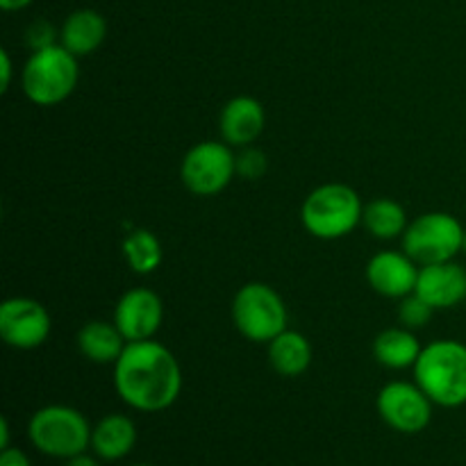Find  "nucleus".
<instances>
[{
    "label": "nucleus",
    "mask_w": 466,
    "mask_h": 466,
    "mask_svg": "<svg viewBox=\"0 0 466 466\" xmlns=\"http://www.w3.org/2000/svg\"><path fill=\"white\" fill-rule=\"evenodd\" d=\"M91 431L85 414L68 405H46L27 421V440L39 453L71 460L91 449Z\"/></svg>",
    "instance_id": "nucleus-5"
},
{
    "label": "nucleus",
    "mask_w": 466,
    "mask_h": 466,
    "mask_svg": "<svg viewBox=\"0 0 466 466\" xmlns=\"http://www.w3.org/2000/svg\"><path fill=\"white\" fill-rule=\"evenodd\" d=\"M114 390L137 412H164L180 399L182 367L159 341H130L114 364Z\"/></svg>",
    "instance_id": "nucleus-1"
},
{
    "label": "nucleus",
    "mask_w": 466,
    "mask_h": 466,
    "mask_svg": "<svg viewBox=\"0 0 466 466\" xmlns=\"http://www.w3.org/2000/svg\"><path fill=\"white\" fill-rule=\"evenodd\" d=\"M419 268L421 267L405 250H382L369 259L367 280L376 294L400 300L417 289Z\"/></svg>",
    "instance_id": "nucleus-12"
},
{
    "label": "nucleus",
    "mask_w": 466,
    "mask_h": 466,
    "mask_svg": "<svg viewBox=\"0 0 466 466\" xmlns=\"http://www.w3.org/2000/svg\"><path fill=\"white\" fill-rule=\"evenodd\" d=\"M417 291L435 309L458 308L466 300V268L455 259L419 268Z\"/></svg>",
    "instance_id": "nucleus-13"
},
{
    "label": "nucleus",
    "mask_w": 466,
    "mask_h": 466,
    "mask_svg": "<svg viewBox=\"0 0 466 466\" xmlns=\"http://www.w3.org/2000/svg\"><path fill=\"white\" fill-rule=\"evenodd\" d=\"M123 258H126L127 267L139 276H150L157 271L164 262V248L157 235L146 228L132 230L130 235L123 239Z\"/></svg>",
    "instance_id": "nucleus-21"
},
{
    "label": "nucleus",
    "mask_w": 466,
    "mask_h": 466,
    "mask_svg": "<svg viewBox=\"0 0 466 466\" xmlns=\"http://www.w3.org/2000/svg\"><path fill=\"white\" fill-rule=\"evenodd\" d=\"M114 323L127 341L153 339L164 323V300L148 287L126 291L114 308Z\"/></svg>",
    "instance_id": "nucleus-11"
},
{
    "label": "nucleus",
    "mask_w": 466,
    "mask_h": 466,
    "mask_svg": "<svg viewBox=\"0 0 466 466\" xmlns=\"http://www.w3.org/2000/svg\"><path fill=\"white\" fill-rule=\"evenodd\" d=\"M268 162L267 155L259 148H253V146H246L241 148V153L237 155V176L244 177V180H258L267 173Z\"/></svg>",
    "instance_id": "nucleus-23"
},
{
    "label": "nucleus",
    "mask_w": 466,
    "mask_h": 466,
    "mask_svg": "<svg viewBox=\"0 0 466 466\" xmlns=\"http://www.w3.org/2000/svg\"><path fill=\"white\" fill-rule=\"evenodd\" d=\"M105 39H107V21L103 14L89 7L71 12L59 27V44L76 57L96 53Z\"/></svg>",
    "instance_id": "nucleus-15"
},
{
    "label": "nucleus",
    "mask_w": 466,
    "mask_h": 466,
    "mask_svg": "<svg viewBox=\"0 0 466 466\" xmlns=\"http://www.w3.org/2000/svg\"><path fill=\"white\" fill-rule=\"evenodd\" d=\"M135 466H155V464H135Z\"/></svg>",
    "instance_id": "nucleus-31"
},
{
    "label": "nucleus",
    "mask_w": 466,
    "mask_h": 466,
    "mask_svg": "<svg viewBox=\"0 0 466 466\" xmlns=\"http://www.w3.org/2000/svg\"><path fill=\"white\" fill-rule=\"evenodd\" d=\"M9 421L7 419H0V451H5V449H9Z\"/></svg>",
    "instance_id": "nucleus-29"
},
{
    "label": "nucleus",
    "mask_w": 466,
    "mask_h": 466,
    "mask_svg": "<svg viewBox=\"0 0 466 466\" xmlns=\"http://www.w3.org/2000/svg\"><path fill=\"white\" fill-rule=\"evenodd\" d=\"M53 332L50 312L35 299L14 296L0 305V337L16 350H35Z\"/></svg>",
    "instance_id": "nucleus-10"
},
{
    "label": "nucleus",
    "mask_w": 466,
    "mask_h": 466,
    "mask_svg": "<svg viewBox=\"0 0 466 466\" xmlns=\"http://www.w3.org/2000/svg\"><path fill=\"white\" fill-rule=\"evenodd\" d=\"M287 305L267 282H246L232 299V323L241 337L255 344H268L287 330Z\"/></svg>",
    "instance_id": "nucleus-6"
},
{
    "label": "nucleus",
    "mask_w": 466,
    "mask_h": 466,
    "mask_svg": "<svg viewBox=\"0 0 466 466\" xmlns=\"http://www.w3.org/2000/svg\"><path fill=\"white\" fill-rule=\"evenodd\" d=\"M137 426L126 414H105L91 431V451L103 462H118L135 451Z\"/></svg>",
    "instance_id": "nucleus-16"
},
{
    "label": "nucleus",
    "mask_w": 466,
    "mask_h": 466,
    "mask_svg": "<svg viewBox=\"0 0 466 466\" xmlns=\"http://www.w3.org/2000/svg\"><path fill=\"white\" fill-rule=\"evenodd\" d=\"M59 32L50 25L48 21H35L25 32V41L30 46V50H41L48 48V46L57 44Z\"/></svg>",
    "instance_id": "nucleus-24"
},
{
    "label": "nucleus",
    "mask_w": 466,
    "mask_h": 466,
    "mask_svg": "<svg viewBox=\"0 0 466 466\" xmlns=\"http://www.w3.org/2000/svg\"><path fill=\"white\" fill-rule=\"evenodd\" d=\"M414 382L440 408H462L466 405V344L437 339L423 346L414 364Z\"/></svg>",
    "instance_id": "nucleus-2"
},
{
    "label": "nucleus",
    "mask_w": 466,
    "mask_h": 466,
    "mask_svg": "<svg viewBox=\"0 0 466 466\" xmlns=\"http://www.w3.org/2000/svg\"><path fill=\"white\" fill-rule=\"evenodd\" d=\"M423 346L414 330H408L403 326L387 328L373 339V358L380 367L385 369H414Z\"/></svg>",
    "instance_id": "nucleus-19"
},
{
    "label": "nucleus",
    "mask_w": 466,
    "mask_h": 466,
    "mask_svg": "<svg viewBox=\"0 0 466 466\" xmlns=\"http://www.w3.org/2000/svg\"><path fill=\"white\" fill-rule=\"evenodd\" d=\"M12 77H14V64L12 57H9L7 48L0 50V91H9L12 86Z\"/></svg>",
    "instance_id": "nucleus-25"
},
{
    "label": "nucleus",
    "mask_w": 466,
    "mask_h": 466,
    "mask_svg": "<svg viewBox=\"0 0 466 466\" xmlns=\"http://www.w3.org/2000/svg\"><path fill=\"white\" fill-rule=\"evenodd\" d=\"M435 312L437 309L432 308L426 299H421L417 291H412V294H408L405 299H400L399 321L400 326L408 328V330H421V328H426L428 323H431L432 314Z\"/></svg>",
    "instance_id": "nucleus-22"
},
{
    "label": "nucleus",
    "mask_w": 466,
    "mask_h": 466,
    "mask_svg": "<svg viewBox=\"0 0 466 466\" xmlns=\"http://www.w3.org/2000/svg\"><path fill=\"white\" fill-rule=\"evenodd\" d=\"M66 466H100V458L98 455H89L85 451V453L76 455V458L66 460Z\"/></svg>",
    "instance_id": "nucleus-27"
},
{
    "label": "nucleus",
    "mask_w": 466,
    "mask_h": 466,
    "mask_svg": "<svg viewBox=\"0 0 466 466\" xmlns=\"http://www.w3.org/2000/svg\"><path fill=\"white\" fill-rule=\"evenodd\" d=\"M237 176V155L226 141H200L191 146L180 164V177L194 196H217Z\"/></svg>",
    "instance_id": "nucleus-8"
},
{
    "label": "nucleus",
    "mask_w": 466,
    "mask_h": 466,
    "mask_svg": "<svg viewBox=\"0 0 466 466\" xmlns=\"http://www.w3.org/2000/svg\"><path fill=\"white\" fill-rule=\"evenodd\" d=\"M130 341L123 337L116 323L94 319L77 330V350L94 364H116Z\"/></svg>",
    "instance_id": "nucleus-17"
},
{
    "label": "nucleus",
    "mask_w": 466,
    "mask_h": 466,
    "mask_svg": "<svg viewBox=\"0 0 466 466\" xmlns=\"http://www.w3.org/2000/svg\"><path fill=\"white\" fill-rule=\"evenodd\" d=\"M267 126V112L253 96H235L223 105L218 114V132L232 148H246L262 135Z\"/></svg>",
    "instance_id": "nucleus-14"
},
{
    "label": "nucleus",
    "mask_w": 466,
    "mask_h": 466,
    "mask_svg": "<svg viewBox=\"0 0 466 466\" xmlns=\"http://www.w3.org/2000/svg\"><path fill=\"white\" fill-rule=\"evenodd\" d=\"M462 253L466 255V230H464V246H462Z\"/></svg>",
    "instance_id": "nucleus-30"
},
{
    "label": "nucleus",
    "mask_w": 466,
    "mask_h": 466,
    "mask_svg": "<svg viewBox=\"0 0 466 466\" xmlns=\"http://www.w3.org/2000/svg\"><path fill=\"white\" fill-rule=\"evenodd\" d=\"M32 3H35V0H0V7H3L5 12H21V9L30 7Z\"/></svg>",
    "instance_id": "nucleus-28"
},
{
    "label": "nucleus",
    "mask_w": 466,
    "mask_h": 466,
    "mask_svg": "<svg viewBox=\"0 0 466 466\" xmlns=\"http://www.w3.org/2000/svg\"><path fill=\"white\" fill-rule=\"evenodd\" d=\"M0 466H32V462L21 449L9 446V449L0 451Z\"/></svg>",
    "instance_id": "nucleus-26"
},
{
    "label": "nucleus",
    "mask_w": 466,
    "mask_h": 466,
    "mask_svg": "<svg viewBox=\"0 0 466 466\" xmlns=\"http://www.w3.org/2000/svg\"><path fill=\"white\" fill-rule=\"evenodd\" d=\"M432 403L426 391L417 382L396 380L378 391L376 410L382 421L396 432L417 435L423 432L432 421Z\"/></svg>",
    "instance_id": "nucleus-9"
},
{
    "label": "nucleus",
    "mask_w": 466,
    "mask_h": 466,
    "mask_svg": "<svg viewBox=\"0 0 466 466\" xmlns=\"http://www.w3.org/2000/svg\"><path fill=\"white\" fill-rule=\"evenodd\" d=\"M77 80H80L77 57L62 44L32 50L21 68L23 94L39 107H55L64 103L76 91Z\"/></svg>",
    "instance_id": "nucleus-4"
},
{
    "label": "nucleus",
    "mask_w": 466,
    "mask_h": 466,
    "mask_svg": "<svg viewBox=\"0 0 466 466\" xmlns=\"http://www.w3.org/2000/svg\"><path fill=\"white\" fill-rule=\"evenodd\" d=\"M268 364L282 378H299L312 364V344L299 330H282L273 341H268Z\"/></svg>",
    "instance_id": "nucleus-18"
},
{
    "label": "nucleus",
    "mask_w": 466,
    "mask_h": 466,
    "mask_svg": "<svg viewBox=\"0 0 466 466\" xmlns=\"http://www.w3.org/2000/svg\"><path fill=\"white\" fill-rule=\"evenodd\" d=\"M466 228L449 212H426L403 235V250L419 264L451 262L462 253Z\"/></svg>",
    "instance_id": "nucleus-7"
},
{
    "label": "nucleus",
    "mask_w": 466,
    "mask_h": 466,
    "mask_svg": "<svg viewBox=\"0 0 466 466\" xmlns=\"http://www.w3.org/2000/svg\"><path fill=\"white\" fill-rule=\"evenodd\" d=\"M364 205L358 191L344 182H328L309 191L300 208V223L312 237L335 241L362 223Z\"/></svg>",
    "instance_id": "nucleus-3"
},
{
    "label": "nucleus",
    "mask_w": 466,
    "mask_h": 466,
    "mask_svg": "<svg viewBox=\"0 0 466 466\" xmlns=\"http://www.w3.org/2000/svg\"><path fill=\"white\" fill-rule=\"evenodd\" d=\"M362 223L371 232V237L382 241L399 239L410 226L405 208L391 198H376L364 205Z\"/></svg>",
    "instance_id": "nucleus-20"
}]
</instances>
